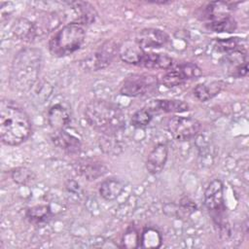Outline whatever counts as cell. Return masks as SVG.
<instances>
[{
	"label": "cell",
	"mask_w": 249,
	"mask_h": 249,
	"mask_svg": "<svg viewBox=\"0 0 249 249\" xmlns=\"http://www.w3.org/2000/svg\"><path fill=\"white\" fill-rule=\"evenodd\" d=\"M31 121L27 113L8 98L0 101V138L8 146H18L31 134Z\"/></svg>",
	"instance_id": "cell-1"
},
{
	"label": "cell",
	"mask_w": 249,
	"mask_h": 249,
	"mask_svg": "<svg viewBox=\"0 0 249 249\" xmlns=\"http://www.w3.org/2000/svg\"><path fill=\"white\" fill-rule=\"evenodd\" d=\"M85 119L90 126L106 136H115L124 128L125 120L123 110L116 104L95 99L85 108Z\"/></svg>",
	"instance_id": "cell-2"
},
{
	"label": "cell",
	"mask_w": 249,
	"mask_h": 249,
	"mask_svg": "<svg viewBox=\"0 0 249 249\" xmlns=\"http://www.w3.org/2000/svg\"><path fill=\"white\" fill-rule=\"evenodd\" d=\"M42 54L36 49H23L13 60L10 83L18 90H28L36 82L41 68Z\"/></svg>",
	"instance_id": "cell-3"
},
{
	"label": "cell",
	"mask_w": 249,
	"mask_h": 249,
	"mask_svg": "<svg viewBox=\"0 0 249 249\" xmlns=\"http://www.w3.org/2000/svg\"><path fill=\"white\" fill-rule=\"evenodd\" d=\"M85 39L84 26L77 22H70L57 30L50 39L49 50L54 56H66L77 52L83 46Z\"/></svg>",
	"instance_id": "cell-4"
},
{
	"label": "cell",
	"mask_w": 249,
	"mask_h": 249,
	"mask_svg": "<svg viewBox=\"0 0 249 249\" xmlns=\"http://www.w3.org/2000/svg\"><path fill=\"white\" fill-rule=\"evenodd\" d=\"M204 204L215 225L219 228L221 235L230 234L227 220V208L224 198V186L221 180L211 181L204 192Z\"/></svg>",
	"instance_id": "cell-5"
},
{
	"label": "cell",
	"mask_w": 249,
	"mask_h": 249,
	"mask_svg": "<svg viewBox=\"0 0 249 249\" xmlns=\"http://www.w3.org/2000/svg\"><path fill=\"white\" fill-rule=\"evenodd\" d=\"M158 78L154 75L133 74L124 80L120 92L129 97L143 96L153 92L158 88Z\"/></svg>",
	"instance_id": "cell-6"
},
{
	"label": "cell",
	"mask_w": 249,
	"mask_h": 249,
	"mask_svg": "<svg viewBox=\"0 0 249 249\" xmlns=\"http://www.w3.org/2000/svg\"><path fill=\"white\" fill-rule=\"evenodd\" d=\"M201 124L192 117L174 116L167 122V129L178 141H187L196 137L200 131Z\"/></svg>",
	"instance_id": "cell-7"
},
{
	"label": "cell",
	"mask_w": 249,
	"mask_h": 249,
	"mask_svg": "<svg viewBox=\"0 0 249 249\" xmlns=\"http://www.w3.org/2000/svg\"><path fill=\"white\" fill-rule=\"evenodd\" d=\"M120 47L114 41H107L99 49L81 61V65L88 70L97 71L107 67L119 53Z\"/></svg>",
	"instance_id": "cell-8"
},
{
	"label": "cell",
	"mask_w": 249,
	"mask_h": 249,
	"mask_svg": "<svg viewBox=\"0 0 249 249\" xmlns=\"http://www.w3.org/2000/svg\"><path fill=\"white\" fill-rule=\"evenodd\" d=\"M201 74V69L196 63L183 62L171 68L162 76V84L166 88H173L187 81L197 79Z\"/></svg>",
	"instance_id": "cell-9"
},
{
	"label": "cell",
	"mask_w": 249,
	"mask_h": 249,
	"mask_svg": "<svg viewBox=\"0 0 249 249\" xmlns=\"http://www.w3.org/2000/svg\"><path fill=\"white\" fill-rule=\"evenodd\" d=\"M169 41L166 32L157 28H145L136 34V44L145 52L148 50L160 49L165 46Z\"/></svg>",
	"instance_id": "cell-10"
},
{
	"label": "cell",
	"mask_w": 249,
	"mask_h": 249,
	"mask_svg": "<svg viewBox=\"0 0 249 249\" xmlns=\"http://www.w3.org/2000/svg\"><path fill=\"white\" fill-rule=\"evenodd\" d=\"M168 158V148L164 143H158L149 153L146 160V169L150 174L156 175L162 171Z\"/></svg>",
	"instance_id": "cell-11"
},
{
	"label": "cell",
	"mask_w": 249,
	"mask_h": 249,
	"mask_svg": "<svg viewBox=\"0 0 249 249\" xmlns=\"http://www.w3.org/2000/svg\"><path fill=\"white\" fill-rule=\"evenodd\" d=\"M74 166L77 173L89 181L96 180L107 172V167L101 161L92 159L80 160Z\"/></svg>",
	"instance_id": "cell-12"
},
{
	"label": "cell",
	"mask_w": 249,
	"mask_h": 249,
	"mask_svg": "<svg viewBox=\"0 0 249 249\" xmlns=\"http://www.w3.org/2000/svg\"><path fill=\"white\" fill-rule=\"evenodd\" d=\"M51 139L57 148L68 154H78L81 151L82 144L79 138L68 133L64 129L54 130L51 135Z\"/></svg>",
	"instance_id": "cell-13"
},
{
	"label": "cell",
	"mask_w": 249,
	"mask_h": 249,
	"mask_svg": "<svg viewBox=\"0 0 249 249\" xmlns=\"http://www.w3.org/2000/svg\"><path fill=\"white\" fill-rule=\"evenodd\" d=\"M48 123L53 130H61L68 126L71 122L69 110L61 103L53 104L48 111Z\"/></svg>",
	"instance_id": "cell-14"
},
{
	"label": "cell",
	"mask_w": 249,
	"mask_h": 249,
	"mask_svg": "<svg viewBox=\"0 0 249 249\" xmlns=\"http://www.w3.org/2000/svg\"><path fill=\"white\" fill-rule=\"evenodd\" d=\"M147 108L152 113H182L189 110V105L178 99H157L153 100Z\"/></svg>",
	"instance_id": "cell-15"
},
{
	"label": "cell",
	"mask_w": 249,
	"mask_h": 249,
	"mask_svg": "<svg viewBox=\"0 0 249 249\" xmlns=\"http://www.w3.org/2000/svg\"><path fill=\"white\" fill-rule=\"evenodd\" d=\"M173 64V59L163 53L143 52L137 66L148 69H169Z\"/></svg>",
	"instance_id": "cell-16"
},
{
	"label": "cell",
	"mask_w": 249,
	"mask_h": 249,
	"mask_svg": "<svg viewBox=\"0 0 249 249\" xmlns=\"http://www.w3.org/2000/svg\"><path fill=\"white\" fill-rule=\"evenodd\" d=\"M225 83L222 81H212L196 85L194 89L195 96L202 102H205L217 95L224 88Z\"/></svg>",
	"instance_id": "cell-17"
},
{
	"label": "cell",
	"mask_w": 249,
	"mask_h": 249,
	"mask_svg": "<svg viewBox=\"0 0 249 249\" xmlns=\"http://www.w3.org/2000/svg\"><path fill=\"white\" fill-rule=\"evenodd\" d=\"M124 184L118 178H108L101 182L99 186V195L105 200L116 199L124 191Z\"/></svg>",
	"instance_id": "cell-18"
},
{
	"label": "cell",
	"mask_w": 249,
	"mask_h": 249,
	"mask_svg": "<svg viewBox=\"0 0 249 249\" xmlns=\"http://www.w3.org/2000/svg\"><path fill=\"white\" fill-rule=\"evenodd\" d=\"M37 26L27 18H18L13 25V33L23 41H32L37 36Z\"/></svg>",
	"instance_id": "cell-19"
},
{
	"label": "cell",
	"mask_w": 249,
	"mask_h": 249,
	"mask_svg": "<svg viewBox=\"0 0 249 249\" xmlns=\"http://www.w3.org/2000/svg\"><path fill=\"white\" fill-rule=\"evenodd\" d=\"M69 5L72 6L73 9H75L79 16L76 19V21L81 25L90 24L95 20V18L97 16L96 11L92 5H90L89 2H82V1H76V2H70Z\"/></svg>",
	"instance_id": "cell-20"
},
{
	"label": "cell",
	"mask_w": 249,
	"mask_h": 249,
	"mask_svg": "<svg viewBox=\"0 0 249 249\" xmlns=\"http://www.w3.org/2000/svg\"><path fill=\"white\" fill-rule=\"evenodd\" d=\"M143 50L135 43H126L123 47H120V56L123 61L128 64L138 65L140 57L143 53Z\"/></svg>",
	"instance_id": "cell-21"
},
{
	"label": "cell",
	"mask_w": 249,
	"mask_h": 249,
	"mask_svg": "<svg viewBox=\"0 0 249 249\" xmlns=\"http://www.w3.org/2000/svg\"><path fill=\"white\" fill-rule=\"evenodd\" d=\"M206 27L214 32L231 33L236 29V21L231 15H229L207 21Z\"/></svg>",
	"instance_id": "cell-22"
},
{
	"label": "cell",
	"mask_w": 249,
	"mask_h": 249,
	"mask_svg": "<svg viewBox=\"0 0 249 249\" xmlns=\"http://www.w3.org/2000/svg\"><path fill=\"white\" fill-rule=\"evenodd\" d=\"M25 216L30 223L41 224L52 217V210L48 205H35L26 210Z\"/></svg>",
	"instance_id": "cell-23"
},
{
	"label": "cell",
	"mask_w": 249,
	"mask_h": 249,
	"mask_svg": "<svg viewBox=\"0 0 249 249\" xmlns=\"http://www.w3.org/2000/svg\"><path fill=\"white\" fill-rule=\"evenodd\" d=\"M161 234L154 228H145L140 235V246L143 248H158L161 245Z\"/></svg>",
	"instance_id": "cell-24"
},
{
	"label": "cell",
	"mask_w": 249,
	"mask_h": 249,
	"mask_svg": "<svg viewBox=\"0 0 249 249\" xmlns=\"http://www.w3.org/2000/svg\"><path fill=\"white\" fill-rule=\"evenodd\" d=\"M11 177L13 181L18 185H27L35 179V174L31 169L20 166L12 170Z\"/></svg>",
	"instance_id": "cell-25"
},
{
	"label": "cell",
	"mask_w": 249,
	"mask_h": 249,
	"mask_svg": "<svg viewBox=\"0 0 249 249\" xmlns=\"http://www.w3.org/2000/svg\"><path fill=\"white\" fill-rule=\"evenodd\" d=\"M152 119L153 113L148 108H142L132 115L130 123L134 127L141 128L147 126L151 123Z\"/></svg>",
	"instance_id": "cell-26"
},
{
	"label": "cell",
	"mask_w": 249,
	"mask_h": 249,
	"mask_svg": "<svg viewBox=\"0 0 249 249\" xmlns=\"http://www.w3.org/2000/svg\"><path fill=\"white\" fill-rule=\"evenodd\" d=\"M215 47L219 52L226 53L228 54H231L237 51H241L238 38H227L217 40Z\"/></svg>",
	"instance_id": "cell-27"
},
{
	"label": "cell",
	"mask_w": 249,
	"mask_h": 249,
	"mask_svg": "<svg viewBox=\"0 0 249 249\" xmlns=\"http://www.w3.org/2000/svg\"><path fill=\"white\" fill-rule=\"evenodd\" d=\"M196 210V204L192 199H190L189 197H183L180 200L178 213L180 212L183 215L188 216V215L192 214L193 212H195Z\"/></svg>",
	"instance_id": "cell-28"
},
{
	"label": "cell",
	"mask_w": 249,
	"mask_h": 249,
	"mask_svg": "<svg viewBox=\"0 0 249 249\" xmlns=\"http://www.w3.org/2000/svg\"><path fill=\"white\" fill-rule=\"evenodd\" d=\"M123 241L124 247H133L132 242H135L138 246H140V235L137 233L135 229L130 228L125 232Z\"/></svg>",
	"instance_id": "cell-29"
},
{
	"label": "cell",
	"mask_w": 249,
	"mask_h": 249,
	"mask_svg": "<svg viewBox=\"0 0 249 249\" xmlns=\"http://www.w3.org/2000/svg\"><path fill=\"white\" fill-rule=\"evenodd\" d=\"M149 3H153V4H161V5H164V4H169L170 1H149Z\"/></svg>",
	"instance_id": "cell-30"
}]
</instances>
